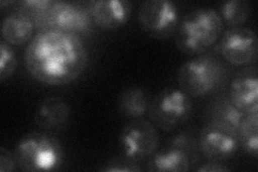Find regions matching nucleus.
<instances>
[{
    "mask_svg": "<svg viewBox=\"0 0 258 172\" xmlns=\"http://www.w3.org/2000/svg\"><path fill=\"white\" fill-rule=\"evenodd\" d=\"M88 52L82 39L69 32L47 29L32 38L25 52L29 75L46 85H67L82 76Z\"/></svg>",
    "mask_w": 258,
    "mask_h": 172,
    "instance_id": "obj_1",
    "label": "nucleus"
},
{
    "mask_svg": "<svg viewBox=\"0 0 258 172\" xmlns=\"http://www.w3.org/2000/svg\"><path fill=\"white\" fill-rule=\"evenodd\" d=\"M222 31L223 21L219 12L210 8H197L180 20L175 45L184 54H203L216 42Z\"/></svg>",
    "mask_w": 258,
    "mask_h": 172,
    "instance_id": "obj_2",
    "label": "nucleus"
},
{
    "mask_svg": "<svg viewBox=\"0 0 258 172\" xmlns=\"http://www.w3.org/2000/svg\"><path fill=\"white\" fill-rule=\"evenodd\" d=\"M13 154L16 166L26 172L57 170L63 160L62 145L58 139L42 132L22 137Z\"/></svg>",
    "mask_w": 258,
    "mask_h": 172,
    "instance_id": "obj_3",
    "label": "nucleus"
},
{
    "mask_svg": "<svg viewBox=\"0 0 258 172\" xmlns=\"http://www.w3.org/2000/svg\"><path fill=\"white\" fill-rule=\"evenodd\" d=\"M225 66L215 56L206 54L184 63L177 71V84L189 97H203L219 87Z\"/></svg>",
    "mask_w": 258,
    "mask_h": 172,
    "instance_id": "obj_4",
    "label": "nucleus"
},
{
    "mask_svg": "<svg viewBox=\"0 0 258 172\" xmlns=\"http://www.w3.org/2000/svg\"><path fill=\"white\" fill-rule=\"evenodd\" d=\"M192 110V101L186 93L180 87H169L151 100L149 116L156 128L171 132L190 119Z\"/></svg>",
    "mask_w": 258,
    "mask_h": 172,
    "instance_id": "obj_5",
    "label": "nucleus"
},
{
    "mask_svg": "<svg viewBox=\"0 0 258 172\" xmlns=\"http://www.w3.org/2000/svg\"><path fill=\"white\" fill-rule=\"evenodd\" d=\"M125 157L140 162L149 159L159 146V135L150 121L135 119L122 128L118 138Z\"/></svg>",
    "mask_w": 258,
    "mask_h": 172,
    "instance_id": "obj_6",
    "label": "nucleus"
},
{
    "mask_svg": "<svg viewBox=\"0 0 258 172\" xmlns=\"http://www.w3.org/2000/svg\"><path fill=\"white\" fill-rule=\"evenodd\" d=\"M138 20L142 29L151 37L168 39L179 27V7L170 0H147L140 7Z\"/></svg>",
    "mask_w": 258,
    "mask_h": 172,
    "instance_id": "obj_7",
    "label": "nucleus"
},
{
    "mask_svg": "<svg viewBox=\"0 0 258 172\" xmlns=\"http://www.w3.org/2000/svg\"><path fill=\"white\" fill-rule=\"evenodd\" d=\"M217 50L228 63L246 66L256 62L258 40L255 31L247 27H231L221 35Z\"/></svg>",
    "mask_w": 258,
    "mask_h": 172,
    "instance_id": "obj_8",
    "label": "nucleus"
},
{
    "mask_svg": "<svg viewBox=\"0 0 258 172\" xmlns=\"http://www.w3.org/2000/svg\"><path fill=\"white\" fill-rule=\"evenodd\" d=\"M198 144L205 157L213 161L233 157L240 146L237 130L213 122H209L201 129Z\"/></svg>",
    "mask_w": 258,
    "mask_h": 172,
    "instance_id": "obj_9",
    "label": "nucleus"
},
{
    "mask_svg": "<svg viewBox=\"0 0 258 172\" xmlns=\"http://www.w3.org/2000/svg\"><path fill=\"white\" fill-rule=\"evenodd\" d=\"M48 29L69 32V34H87L91 31L92 19L83 6L54 2L47 16Z\"/></svg>",
    "mask_w": 258,
    "mask_h": 172,
    "instance_id": "obj_10",
    "label": "nucleus"
},
{
    "mask_svg": "<svg viewBox=\"0 0 258 172\" xmlns=\"http://www.w3.org/2000/svg\"><path fill=\"white\" fill-rule=\"evenodd\" d=\"M91 19L103 30H114L125 25L131 18L133 5L126 0H97L86 6Z\"/></svg>",
    "mask_w": 258,
    "mask_h": 172,
    "instance_id": "obj_11",
    "label": "nucleus"
},
{
    "mask_svg": "<svg viewBox=\"0 0 258 172\" xmlns=\"http://www.w3.org/2000/svg\"><path fill=\"white\" fill-rule=\"evenodd\" d=\"M228 98L242 113L258 112V72L256 67L245 68L233 78Z\"/></svg>",
    "mask_w": 258,
    "mask_h": 172,
    "instance_id": "obj_12",
    "label": "nucleus"
},
{
    "mask_svg": "<svg viewBox=\"0 0 258 172\" xmlns=\"http://www.w3.org/2000/svg\"><path fill=\"white\" fill-rule=\"evenodd\" d=\"M71 117L70 105L60 97H47L38 105L35 122L47 132H60L68 125Z\"/></svg>",
    "mask_w": 258,
    "mask_h": 172,
    "instance_id": "obj_13",
    "label": "nucleus"
},
{
    "mask_svg": "<svg viewBox=\"0 0 258 172\" xmlns=\"http://www.w3.org/2000/svg\"><path fill=\"white\" fill-rule=\"evenodd\" d=\"M149 159L147 170L151 172H185L191 161L188 153L173 145L156 151Z\"/></svg>",
    "mask_w": 258,
    "mask_h": 172,
    "instance_id": "obj_14",
    "label": "nucleus"
},
{
    "mask_svg": "<svg viewBox=\"0 0 258 172\" xmlns=\"http://www.w3.org/2000/svg\"><path fill=\"white\" fill-rule=\"evenodd\" d=\"M35 29L34 22L27 15L16 10L5 18L2 36L8 44L23 45L31 39Z\"/></svg>",
    "mask_w": 258,
    "mask_h": 172,
    "instance_id": "obj_15",
    "label": "nucleus"
},
{
    "mask_svg": "<svg viewBox=\"0 0 258 172\" xmlns=\"http://www.w3.org/2000/svg\"><path fill=\"white\" fill-rule=\"evenodd\" d=\"M149 93L143 87H128L119 94L117 109L120 116L131 119H140L149 110Z\"/></svg>",
    "mask_w": 258,
    "mask_h": 172,
    "instance_id": "obj_16",
    "label": "nucleus"
},
{
    "mask_svg": "<svg viewBox=\"0 0 258 172\" xmlns=\"http://www.w3.org/2000/svg\"><path fill=\"white\" fill-rule=\"evenodd\" d=\"M244 116L245 114L242 113L230 101L229 98L226 97L215 98L208 108V117L210 122L230 127L237 130V132Z\"/></svg>",
    "mask_w": 258,
    "mask_h": 172,
    "instance_id": "obj_17",
    "label": "nucleus"
},
{
    "mask_svg": "<svg viewBox=\"0 0 258 172\" xmlns=\"http://www.w3.org/2000/svg\"><path fill=\"white\" fill-rule=\"evenodd\" d=\"M239 142L246 154L254 158L258 155V112L245 114L238 129Z\"/></svg>",
    "mask_w": 258,
    "mask_h": 172,
    "instance_id": "obj_18",
    "label": "nucleus"
},
{
    "mask_svg": "<svg viewBox=\"0 0 258 172\" xmlns=\"http://www.w3.org/2000/svg\"><path fill=\"white\" fill-rule=\"evenodd\" d=\"M54 2L50 0H23L18 4V11L27 15L39 31L47 30V16Z\"/></svg>",
    "mask_w": 258,
    "mask_h": 172,
    "instance_id": "obj_19",
    "label": "nucleus"
},
{
    "mask_svg": "<svg viewBox=\"0 0 258 172\" xmlns=\"http://www.w3.org/2000/svg\"><path fill=\"white\" fill-rule=\"evenodd\" d=\"M222 21L231 27H240L251 14V4L246 0H229L220 7Z\"/></svg>",
    "mask_w": 258,
    "mask_h": 172,
    "instance_id": "obj_20",
    "label": "nucleus"
},
{
    "mask_svg": "<svg viewBox=\"0 0 258 172\" xmlns=\"http://www.w3.org/2000/svg\"><path fill=\"white\" fill-rule=\"evenodd\" d=\"M16 62L14 51L10 44L5 41L0 43V81L4 82L9 79L15 71Z\"/></svg>",
    "mask_w": 258,
    "mask_h": 172,
    "instance_id": "obj_21",
    "label": "nucleus"
},
{
    "mask_svg": "<svg viewBox=\"0 0 258 172\" xmlns=\"http://www.w3.org/2000/svg\"><path fill=\"white\" fill-rule=\"evenodd\" d=\"M141 170L138 162L131 160L125 156L113 158L106 163V166L101 168V171L103 172H138Z\"/></svg>",
    "mask_w": 258,
    "mask_h": 172,
    "instance_id": "obj_22",
    "label": "nucleus"
},
{
    "mask_svg": "<svg viewBox=\"0 0 258 172\" xmlns=\"http://www.w3.org/2000/svg\"><path fill=\"white\" fill-rule=\"evenodd\" d=\"M170 145L180 147V149L184 150L186 153L190 155V157L194 156V151L197 149V143L195 138L192 137L191 134L183 132L179 135L174 136L173 138L170 139Z\"/></svg>",
    "mask_w": 258,
    "mask_h": 172,
    "instance_id": "obj_23",
    "label": "nucleus"
},
{
    "mask_svg": "<svg viewBox=\"0 0 258 172\" xmlns=\"http://www.w3.org/2000/svg\"><path fill=\"white\" fill-rule=\"evenodd\" d=\"M14 154L8 151L5 146H0V172H12L16 169Z\"/></svg>",
    "mask_w": 258,
    "mask_h": 172,
    "instance_id": "obj_24",
    "label": "nucleus"
},
{
    "mask_svg": "<svg viewBox=\"0 0 258 172\" xmlns=\"http://www.w3.org/2000/svg\"><path fill=\"white\" fill-rule=\"evenodd\" d=\"M198 172H224V171H230L228 167H226L220 161H213L210 160L209 162L203 163L200 167L197 168Z\"/></svg>",
    "mask_w": 258,
    "mask_h": 172,
    "instance_id": "obj_25",
    "label": "nucleus"
}]
</instances>
